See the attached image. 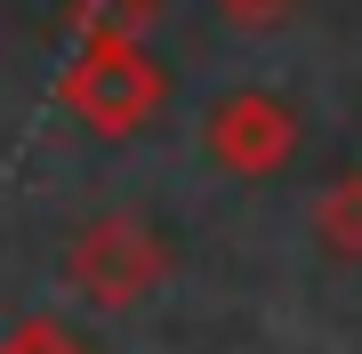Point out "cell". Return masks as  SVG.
<instances>
[{"label": "cell", "instance_id": "1", "mask_svg": "<svg viewBox=\"0 0 362 354\" xmlns=\"http://www.w3.org/2000/svg\"><path fill=\"white\" fill-rule=\"evenodd\" d=\"M73 97H81V113H89V121H105V129H129V121L161 97V81H153V65H145V57H129L113 33H105V49L73 73Z\"/></svg>", "mask_w": 362, "mask_h": 354}, {"label": "cell", "instance_id": "5", "mask_svg": "<svg viewBox=\"0 0 362 354\" xmlns=\"http://www.w3.org/2000/svg\"><path fill=\"white\" fill-rule=\"evenodd\" d=\"M282 8H290V0H218V16H226V25H250V33H258V25H274Z\"/></svg>", "mask_w": 362, "mask_h": 354}, {"label": "cell", "instance_id": "2", "mask_svg": "<svg viewBox=\"0 0 362 354\" xmlns=\"http://www.w3.org/2000/svg\"><path fill=\"white\" fill-rule=\"evenodd\" d=\"M209 137H218V161H233V170H274L298 129H290V113L274 97H226L209 113Z\"/></svg>", "mask_w": 362, "mask_h": 354}, {"label": "cell", "instance_id": "4", "mask_svg": "<svg viewBox=\"0 0 362 354\" xmlns=\"http://www.w3.org/2000/svg\"><path fill=\"white\" fill-rule=\"evenodd\" d=\"M322 242L338 249V258H354V249H362V177L330 185V201H322Z\"/></svg>", "mask_w": 362, "mask_h": 354}, {"label": "cell", "instance_id": "3", "mask_svg": "<svg viewBox=\"0 0 362 354\" xmlns=\"http://www.w3.org/2000/svg\"><path fill=\"white\" fill-rule=\"evenodd\" d=\"M153 274H161V249L145 242L137 225H105V234H89V249H81V282H89L105 306L137 298Z\"/></svg>", "mask_w": 362, "mask_h": 354}]
</instances>
